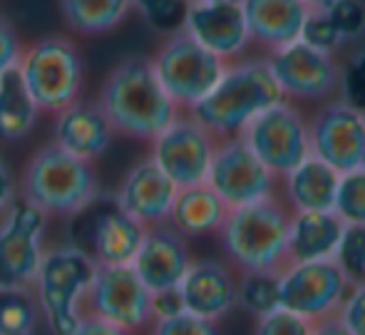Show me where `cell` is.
I'll list each match as a JSON object with an SVG mask.
<instances>
[{
	"label": "cell",
	"instance_id": "6da1fadb",
	"mask_svg": "<svg viewBox=\"0 0 365 335\" xmlns=\"http://www.w3.org/2000/svg\"><path fill=\"white\" fill-rule=\"evenodd\" d=\"M97 105L115 134L145 142H152L182 112L159 85L149 58L142 55H130L112 67Z\"/></svg>",
	"mask_w": 365,
	"mask_h": 335
},
{
	"label": "cell",
	"instance_id": "7a4b0ae2",
	"mask_svg": "<svg viewBox=\"0 0 365 335\" xmlns=\"http://www.w3.org/2000/svg\"><path fill=\"white\" fill-rule=\"evenodd\" d=\"M289 219L274 194L229 209L217 231L229 264L239 273H281L289 266Z\"/></svg>",
	"mask_w": 365,
	"mask_h": 335
},
{
	"label": "cell",
	"instance_id": "3957f363",
	"mask_svg": "<svg viewBox=\"0 0 365 335\" xmlns=\"http://www.w3.org/2000/svg\"><path fill=\"white\" fill-rule=\"evenodd\" d=\"M281 100L286 97L281 95L266 60L236 63L224 67L212 92L197 102L189 115L217 139H226L236 137L251 117Z\"/></svg>",
	"mask_w": 365,
	"mask_h": 335
},
{
	"label": "cell",
	"instance_id": "277c9868",
	"mask_svg": "<svg viewBox=\"0 0 365 335\" xmlns=\"http://www.w3.org/2000/svg\"><path fill=\"white\" fill-rule=\"evenodd\" d=\"M100 197L92 162L77 159L58 144H45L23 172V199L48 216L70 219Z\"/></svg>",
	"mask_w": 365,
	"mask_h": 335
},
{
	"label": "cell",
	"instance_id": "5b68a950",
	"mask_svg": "<svg viewBox=\"0 0 365 335\" xmlns=\"http://www.w3.org/2000/svg\"><path fill=\"white\" fill-rule=\"evenodd\" d=\"M95 271V259L73 244L55 246L43 254L33 293L45 326L53 335H73L80 326V303Z\"/></svg>",
	"mask_w": 365,
	"mask_h": 335
},
{
	"label": "cell",
	"instance_id": "8992f818",
	"mask_svg": "<svg viewBox=\"0 0 365 335\" xmlns=\"http://www.w3.org/2000/svg\"><path fill=\"white\" fill-rule=\"evenodd\" d=\"M18 72L40 112L58 115L82 97L85 90V60L73 40L48 35L23 45Z\"/></svg>",
	"mask_w": 365,
	"mask_h": 335
},
{
	"label": "cell",
	"instance_id": "52a82bcc",
	"mask_svg": "<svg viewBox=\"0 0 365 335\" xmlns=\"http://www.w3.org/2000/svg\"><path fill=\"white\" fill-rule=\"evenodd\" d=\"M149 63L169 100L187 112L212 92L226 67V60L202 48L182 28L167 35V40L159 45Z\"/></svg>",
	"mask_w": 365,
	"mask_h": 335
},
{
	"label": "cell",
	"instance_id": "ba28073f",
	"mask_svg": "<svg viewBox=\"0 0 365 335\" xmlns=\"http://www.w3.org/2000/svg\"><path fill=\"white\" fill-rule=\"evenodd\" d=\"M70 221L73 246L87 251L97 266L132 264L147 229L132 219L115 197H97L82 211L70 216Z\"/></svg>",
	"mask_w": 365,
	"mask_h": 335
},
{
	"label": "cell",
	"instance_id": "9c48e42d",
	"mask_svg": "<svg viewBox=\"0 0 365 335\" xmlns=\"http://www.w3.org/2000/svg\"><path fill=\"white\" fill-rule=\"evenodd\" d=\"M82 318H100L125 331H142L152 323V293L135 268L97 266L80 303Z\"/></svg>",
	"mask_w": 365,
	"mask_h": 335
},
{
	"label": "cell",
	"instance_id": "30bf717a",
	"mask_svg": "<svg viewBox=\"0 0 365 335\" xmlns=\"http://www.w3.org/2000/svg\"><path fill=\"white\" fill-rule=\"evenodd\" d=\"M239 137L276 179L286 177L296 164H301L311 154L308 122L286 100L251 117Z\"/></svg>",
	"mask_w": 365,
	"mask_h": 335
},
{
	"label": "cell",
	"instance_id": "8fae6325",
	"mask_svg": "<svg viewBox=\"0 0 365 335\" xmlns=\"http://www.w3.org/2000/svg\"><path fill=\"white\" fill-rule=\"evenodd\" d=\"M351 276L336 259L289 264L279 273V308L316 323L338 313Z\"/></svg>",
	"mask_w": 365,
	"mask_h": 335
},
{
	"label": "cell",
	"instance_id": "7c38bea8",
	"mask_svg": "<svg viewBox=\"0 0 365 335\" xmlns=\"http://www.w3.org/2000/svg\"><path fill=\"white\" fill-rule=\"evenodd\" d=\"M217 147V137L204 130L192 115L179 112L157 137L152 139V152L149 159L177 184L194 187V184L207 182L212 154Z\"/></svg>",
	"mask_w": 365,
	"mask_h": 335
},
{
	"label": "cell",
	"instance_id": "4fadbf2b",
	"mask_svg": "<svg viewBox=\"0 0 365 335\" xmlns=\"http://www.w3.org/2000/svg\"><path fill=\"white\" fill-rule=\"evenodd\" d=\"M48 214L15 199L0 216V286H33L43 261Z\"/></svg>",
	"mask_w": 365,
	"mask_h": 335
},
{
	"label": "cell",
	"instance_id": "5bb4252c",
	"mask_svg": "<svg viewBox=\"0 0 365 335\" xmlns=\"http://www.w3.org/2000/svg\"><path fill=\"white\" fill-rule=\"evenodd\" d=\"M207 184L229 209H236V206L271 197L276 189V177L236 134V137L217 139Z\"/></svg>",
	"mask_w": 365,
	"mask_h": 335
},
{
	"label": "cell",
	"instance_id": "9a60e30c",
	"mask_svg": "<svg viewBox=\"0 0 365 335\" xmlns=\"http://www.w3.org/2000/svg\"><path fill=\"white\" fill-rule=\"evenodd\" d=\"M281 95L291 100H323L338 90L341 67L336 58L311 48L303 40L271 50L266 60Z\"/></svg>",
	"mask_w": 365,
	"mask_h": 335
},
{
	"label": "cell",
	"instance_id": "2e32d148",
	"mask_svg": "<svg viewBox=\"0 0 365 335\" xmlns=\"http://www.w3.org/2000/svg\"><path fill=\"white\" fill-rule=\"evenodd\" d=\"M311 154L338 174L361 167L365 147V112L351 102H331L308 122Z\"/></svg>",
	"mask_w": 365,
	"mask_h": 335
},
{
	"label": "cell",
	"instance_id": "e0dca14e",
	"mask_svg": "<svg viewBox=\"0 0 365 335\" xmlns=\"http://www.w3.org/2000/svg\"><path fill=\"white\" fill-rule=\"evenodd\" d=\"M179 28L221 60L239 58L251 45L239 0L187 3Z\"/></svg>",
	"mask_w": 365,
	"mask_h": 335
},
{
	"label": "cell",
	"instance_id": "ac0fdd59",
	"mask_svg": "<svg viewBox=\"0 0 365 335\" xmlns=\"http://www.w3.org/2000/svg\"><path fill=\"white\" fill-rule=\"evenodd\" d=\"M189 264H192V256H189L187 239L174 226L157 224L145 229L142 244L130 266L149 288V293H157L177 288Z\"/></svg>",
	"mask_w": 365,
	"mask_h": 335
},
{
	"label": "cell",
	"instance_id": "d6986e66",
	"mask_svg": "<svg viewBox=\"0 0 365 335\" xmlns=\"http://www.w3.org/2000/svg\"><path fill=\"white\" fill-rule=\"evenodd\" d=\"M177 192V184L147 157L132 164L117 194L112 197L142 226H157L169 221V211H172Z\"/></svg>",
	"mask_w": 365,
	"mask_h": 335
},
{
	"label": "cell",
	"instance_id": "ffe728a7",
	"mask_svg": "<svg viewBox=\"0 0 365 335\" xmlns=\"http://www.w3.org/2000/svg\"><path fill=\"white\" fill-rule=\"evenodd\" d=\"M184 311L219 323L236 308V276L221 261H192L177 286Z\"/></svg>",
	"mask_w": 365,
	"mask_h": 335
},
{
	"label": "cell",
	"instance_id": "44dd1931",
	"mask_svg": "<svg viewBox=\"0 0 365 335\" xmlns=\"http://www.w3.org/2000/svg\"><path fill=\"white\" fill-rule=\"evenodd\" d=\"M115 130L107 122L105 112L97 102L77 100L55 115V139L60 149L70 152L77 159L95 162L110 149Z\"/></svg>",
	"mask_w": 365,
	"mask_h": 335
},
{
	"label": "cell",
	"instance_id": "7402d4cb",
	"mask_svg": "<svg viewBox=\"0 0 365 335\" xmlns=\"http://www.w3.org/2000/svg\"><path fill=\"white\" fill-rule=\"evenodd\" d=\"M251 43L279 50L301 38L308 10L301 0H239Z\"/></svg>",
	"mask_w": 365,
	"mask_h": 335
},
{
	"label": "cell",
	"instance_id": "603a6c76",
	"mask_svg": "<svg viewBox=\"0 0 365 335\" xmlns=\"http://www.w3.org/2000/svg\"><path fill=\"white\" fill-rule=\"evenodd\" d=\"M346 224L336 211H291L289 264L336 259Z\"/></svg>",
	"mask_w": 365,
	"mask_h": 335
},
{
	"label": "cell",
	"instance_id": "cb8c5ba5",
	"mask_svg": "<svg viewBox=\"0 0 365 335\" xmlns=\"http://www.w3.org/2000/svg\"><path fill=\"white\" fill-rule=\"evenodd\" d=\"M226 214H229V206L207 182H202L179 189L167 224L174 226L184 239H197V236L217 234Z\"/></svg>",
	"mask_w": 365,
	"mask_h": 335
},
{
	"label": "cell",
	"instance_id": "d4e9b609",
	"mask_svg": "<svg viewBox=\"0 0 365 335\" xmlns=\"http://www.w3.org/2000/svg\"><path fill=\"white\" fill-rule=\"evenodd\" d=\"M341 174L318 157L308 154L284 179L286 204L293 211H333Z\"/></svg>",
	"mask_w": 365,
	"mask_h": 335
},
{
	"label": "cell",
	"instance_id": "484cf974",
	"mask_svg": "<svg viewBox=\"0 0 365 335\" xmlns=\"http://www.w3.org/2000/svg\"><path fill=\"white\" fill-rule=\"evenodd\" d=\"M40 110L30 97L18 65L0 75V137L5 142H18L28 137L38 125Z\"/></svg>",
	"mask_w": 365,
	"mask_h": 335
},
{
	"label": "cell",
	"instance_id": "4316f807",
	"mask_svg": "<svg viewBox=\"0 0 365 335\" xmlns=\"http://www.w3.org/2000/svg\"><path fill=\"white\" fill-rule=\"evenodd\" d=\"M130 0H60L68 28L77 35H105L130 15Z\"/></svg>",
	"mask_w": 365,
	"mask_h": 335
},
{
	"label": "cell",
	"instance_id": "83f0119b",
	"mask_svg": "<svg viewBox=\"0 0 365 335\" xmlns=\"http://www.w3.org/2000/svg\"><path fill=\"white\" fill-rule=\"evenodd\" d=\"M43 321L33 286H0V335L33 333Z\"/></svg>",
	"mask_w": 365,
	"mask_h": 335
},
{
	"label": "cell",
	"instance_id": "f1b7e54d",
	"mask_svg": "<svg viewBox=\"0 0 365 335\" xmlns=\"http://www.w3.org/2000/svg\"><path fill=\"white\" fill-rule=\"evenodd\" d=\"M236 306L256 318L279 308V273H241L236 278Z\"/></svg>",
	"mask_w": 365,
	"mask_h": 335
},
{
	"label": "cell",
	"instance_id": "f546056e",
	"mask_svg": "<svg viewBox=\"0 0 365 335\" xmlns=\"http://www.w3.org/2000/svg\"><path fill=\"white\" fill-rule=\"evenodd\" d=\"M333 211L346 226H365V169L358 167L338 177Z\"/></svg>",
	"mask_w": 365,
	"mask_h": 335
},
{
	"label": "cell",
	"instance_id": "4dcf8cb0",
	"mask_svg": "<svg viewBox=\"0 0 365 335\" xmlns=\"http://www.w3.org/2000/svg\"><path fill=\"white\" fill-rule=\"evenodd\" d=\"M298 40H303L306 45H311V48L328 55H336L338 48L346 43L343 35L338 33V28L333 25V20L328 18V13H313V10H308Z\"/></svg>",
	"mask_w": 365,
	"mask_h": 335
},
{
	"label": "cell",
	"instance_id": "1f68e13d",
	"mask_svg": "<svg viewBox=\"0 0 365 335\" xmlns=\"http://www.w3.org/2000/svg\"><path fill=\"white\" fill-rule=\"evenodd\" d=\"M130 3L147 20V25L164 33H172L182 25V15L187 8L184 0H130Z\"/></svg>",
	"mask_w": 365,
	"mask_h": 335
},
{
	"label": "cell",
	"instance_id": "d6a6232c",
	"mask_svg": "<svg viewBox=\"0 0 365 335\" xmlns=\"http://www.w3.org/2000/svg\"><path fill=\"white\" fill-rule=\"evenodd\" d=\"M336 261L351 276V281H365V226H346Z\"/></svg>",
	"mask_w": 365,
	"mask_h": 335
},
{
	"label": "cell",
	"instance_id": "836d02e7",
	"mask_svg": "<svg viewBox=\"0 0 365 335\" xmlns=\"http://www.w3.org/2000/svg\"><path fill=\"white\" fill-rule=\"evenodd\" d=\"M311 321L286 311V308H274L256 318L254 335H311Z\"/></svg>",
	"mask_w": 365,
	"mask_h": 335
},
{
	"label": "cell",
	"instance_id": "e575fe53",
	"mask_svg": "<svg viewBox=\"0 0 365 335\" xmlns=\"http://www.w3.org/2000/svg\"><path fill=\"white\" fill-rule=\"evenodd\" d=\"M328 18L343 35V40L358 38L365 33V3L363 0H336L326 10Z\"/></svg>",
	"mask_w": 365,
	"mask_h": 335
},
{
	"label": "cell",
	"instance_id": "d590c367",
	"mask_svg": "<svg viewBox=\"0 0 365 335\" xmlns=\"http://www.w3.org/2000/svg\"><path fill=\"white\" fill-rule=\"evenodd\" d=\"M152 323V335H221L219 326L214 321H204V318L192 316L187 311Z\"/></svg>",
	"mask_w": 365,
	"mask_h": 335
},
{
	"label": "cell",
	"instance_id": "8d00e7d4",
	"mask_svg": "<svg viewBox=\"0 0 365 335\" xmlns=\"http://www.w3.org/2000/svg\"><path fill=\"white\" fill-rule=\"evenodd\" d=\"M351 335H365V281H353L336 313Z\"/></svg>",
	"mask_w": 365,
	"mask_h": 335
},
{
	"label": "cell",
	"instance_id": "74e56055",
	"mask_svg": "<svg viewBox=\"0 0 365 335\" xmlns=\"http://www.w3.org/2000/svg\"><path fill=\"white\" fill-rule=\"evenodd\" d=\"M20 53H23V40H20L18 30L13 28L10 20L0 15V75L18 65Z\"/></svg>",
	"mask_w": 365,
	"mask_h": 335
},
{
	"label": "cell",
	"instance_id": "f35d334b",
	"mask_svg": "<svg viewBox=\"0 0 365 335\" xmlns=\"http://www.w3.org/2000/svg\"><path fill=\"white\" fill-rule=\"evenodd\" d=\"M182 311H184V303H182V296H179L177 288L152 293V321L172 318V316H177V313H182Z\"/></svg>",
	"mask_w": 365,
	"mask_h": 335
},
{
	"label": "cell",
	"instance_id": "ab89813d",
	"mask_svg": "<svg viewBox=\"0 0 365 335\" xmlns=\"http://www.w3.org/2000/svg\"><path fill=\"white\" fill-rule=\"evenodd\" d=\"M73 335H135V333L112 326L107 321H100V318H82Z\"/></svg>",
	"mask_w": 365,
	"mask_h": 335
},
{
	"label": "cell",
	"instance_id": "60d3db41",
	"mask_svg": "<svg viewBox=\"0 0 365 335\" xmlns=\"http://www.w3.org/2000/svg\"><path fill=\"white\" fill-rule=\"evenodd\" d=\"M18 199L15 197V179H13V172H10L8 162L0 157V216L3 211L8 209L13 201Z\"/></svg>",
	"mask_w": 365,
	"mask_h": 335
},
{
	"label": "cell",
	"instance_id": "b9f144b4",
	"mask_svg": "<svg viewBox=\"0 0 365 335\" xmlns=\"http://www.w3.org/2000/svg\"><path fill=\"white\" fill-rule=\"evenodd\" d=\"M311 335H351V333L346 331V326H343L336 316H331V318H323V321L313 323Z\"/></svg>",
	"mask_w": 365,
	"mask_h": 335
},
{
	"label": "cell",
	"instance_id": "7bdbcfd3",
	"mask_svg": "<svg viewBox=\"0 0 365 335\" xmlns=\"http://www.w3.org/2000/svg\"><path fill=\"white\" fill-rule=\"evenodd\" d=\"M303 8L306 10H313V13H326L336 0H301Z\"/></svg>",
	"mask_w": 365,
	"mask_h": 335
},
{
	"label": "cell",
	"instance_id": "ee69618b",
	"mask_svg": "<svg viewBox=\"0 0 365 335\" xmlns=\"http://www.w3.org/2000/svg\"><path fill=\"white\" fill-rule=\"evenodd\" d=\"M184 3H209V0H184Z\"/></svg>",
	"mask_w": 365,
	"mask_h": 335
},
{
	"label": "cell",
	"instance_id": "f6af8a7d",
	"mask_svg": "<svg viewBox=\"0 0 365 335\" xmlns=\"http://www.w3.org/2000/svg\"><path fill=\"white\" fill-rule=\"evenodd\" d=\"M361 167L365 169V147H363V157H361Z\"/></svg>",
	"mask_w": 365,
	"mask_h": 335
},
{
	"label": "cell",
	"instance_id": "bcb514c9",
	"mask_svg": "<svg viewBox=\"0 0 365 335\" xmlns=\"http://www.w3.org/2000/svg\"><path fill=\"white\" fill-rule=\"evenodd\" d=\"M8 335H33V333H8Z\"/></svg>",
	"mask_w": 365,
	"mask_h": 335
}]
</instances>
